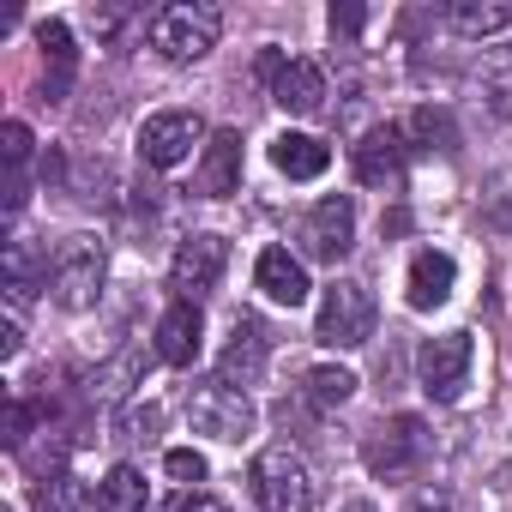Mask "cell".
I'll list each match as a JSON object with an SVG mask.
<instances>
[{
  "mask_svg": "<svg viewBox=\"0 0 512 512\" xmlns=\"http://www.w3.org/2000/svg\"><path fill=\"white\" fill-rule=\"evenodd\" d=\"M139 386H145V350H121V356H115V362H103V368H97V380H91V392H97V398H109V404H127Z\"/></svg>",
  "mask_w": 512,
  "mask_h": 512,
  "instance_id": "44dd1931",
  "label": "cell"
},
{
  "mask_svg": "<svg viewBox=\"0 0 512 512\" xmlns=\"http://www.w3.org/2000/svg\"><path fill=\"white\" fill-rule=\"evenodd\" d=\"M404 163H410V145H404L398 127L362 133V145H356V175H362V187H398V181H404Z\"/></svg>",
  "mask_w": 512,
  "mask_h": 512,
  "instance_id": "4fadbf2b",
  "label": "cell"
},
{
  "mask_svg": "<svg viewBox=\"0 0 512 512\" xmlns=\"http://www.w3.org/2000/svg\"><path fill=\"white\" fill-rule=\"evenodd\" d=\"M253 500L266 512H314V470L296 446H266L253 458Z\"/></svg>",
  "mask_w": 512,
  "mask_h": 512,
  "instance_id": "3957f363",
  "label": "cell"
},
{
  "mask_svg": "<svg viewBox=\"0 0 512 512\" xmlns=\"http://www.w3.org/2000/svg\"><path fill=\"white\" fill-rule=\"evenodd\" d=\"M223 266H229V241L223 235H187L175 247V260H169V290L181 302H199L223 284Z\"/></svg>",
  "mask_w": 512,
  "mask_h": 512,
  "instance_id": "ba28073f",
  "label": "cell"
},
{
  "mask_svg": "<svg viewBox=\"0 0 512 512\" xmlns=\"http://www.w3.org/2000/svg\"><path fill=\"white\" fill-rule=\"evenodd\" d=\"M121 31H127V13H121V7H97V37H109V43H115Z\"/></svg>",
  "mask_w": 512,
  "mask_h": 512,
  "instance_id": "d6a6232c",
  "label": "cell"
},
{
  "mask_svg": "<svg viewBox=\"0 0 512 512\" xmlns=\"http://www.w3.org/2000/svg\"><path fill=\"white\" fill-rule=\"evenodd\" d=\"M410 512H452V500H446L440 488H422V494L410 500Z\"/></svg>",
  "mask_w": 512,
  "mask_h": 512,
  "instance_id": "e575fe53",
  "label": "cell"
},
{
  "mask_svg": "<svg viewBox=\"0 0 512 512\" xmlns=\"http://www.w3.org/2000/svg\"><path fill=\"white\" fill-rule=\"evenodd\" d=\"M19 350H25V332H19V314H7V326H0V356L13 362Z\"/></svg>",
  "mask_w": 512,
  "mask_h": 512,
  "instance_id": "836d02e7",
  "label": "cell"
},
{
  "mask_svg": "<svg viewBox=\"0 0 512 512\" xmlns=\"http://www.w3.org/2000/svg\"><path fill=\"white\" fill-rule=\"evenodd\" d=\"M302 247H308V260L338 266L344 253L356 247V205H350L344 193H326V199L302 217Z\"/></svg>",
  "mask_w": 512,
  "mask_h": 512,
  "instance_id": "30bf717a",
  "label": "cell"
},
{
  "mask_svg": "<svg viewBox=\"0 0 512 512\" xmlns=\"http://www.w3.org/2000/svg\"><path fill=\"white\" fill-rule=\"evenodd\" d=\"M115 434H121V440H157V434H163V404H151V398H133V404H121V416H115Z\"/></svg>",
  "mask_w": 512,
  "mask_h": 512,
  "instance_id": "484cf974",
  "label": "cell"
},
{
  "mask_svg": "<svg viewBox=\"0 0 512 512\" xmlns=\"http://www.w3.org/2000/svg\"><path fill=\"white\" fill-rule=\"evenodd\" d=\"M272 163H278V175H290V181H320V175L332 169V145L314 139V133H278V139H272Z\"/></svg>",
  "mask_w": 512,
  "mask_h": 512,
  "instance_id": "d6986e66",
  "label": "cell"
},
{
  "mask_svg": "<svg viewBox=\"0 0 512 512\" xmlns=\"http://www.w3.org/2000/svg\"><path fill=\"white\" fill-rule=\"evenodd\" d=\"M103 278H109V253H103V241H97V235H67L61 253H55V266H49L55 302H61L67 314H85V308H97Z\"/></svg>",
  "mask_w": 512,
  "mask_h": 512,
  "instance_id": "6da1fadb",
  "label": "cell"
},
{
  "mask_svg": "<svg viewBox=\"0 0 512 512\" xmlns=\"http://www.w3.org/2000/svg\"><path fill=\"white\" fill-rule=\"evenodd\" d=\"M205 350V320H199V302H175L163 320H157V362L169 368H193Z\"/></svg>",
  "mask_w": 512,
  "mask_h": 512,
  "instance_id": "9a60e30c",
  "label": "cell"
},
{
  "mask_svg": "<svg viewBox=\"0 0 512 512\" xmlns=\"http://www.w3.org/2000/svg\"><path fill=\"white\" fill-rule=\"evenodd\" d=\"M193 187H199L205 199H229V193L241 187V133H235V127H217V133L205 139V157H199Z\"/></svg>",
  "mask_w": 512,
  "mask_h": 512,
  "instance_id": "5bb4252c",
  "label": "cell"
},
{
  "mask_svg": "<svg viewBox=\"0 0 512 512\" xmlns=\"http://www.w3.org/2000/svg\"><path fill=\"white\" fill-rule=\"evenodd\" d=\"M163 470H169L175 482H187V488L211 476V464H205V452H193V446H169V452H163Z\"/></svg>",
  "mask_w": 512,
  "mask_h": 512,
  "instance_id": "f1b7e54d",
  "label": "cell"
},
{
  "mask_svg": "<svg viewBox=\"0 0 512 512\" xmlns=\"http://www.w3.org/2000/svg\"><path fill=\"white\" fill-rule=\"evenodd\" d=\"M482 85H488L494 109H500V115H512V49H494V55L482 61Z\"/></svg>",
  "mask_w": 512,
  "mask_h": 512,
  "instance_id": "83f0119b",
  "label": "cell"
},
{
  "mask_svg": "<svg viewBox=\"0 0 512 512\" xmlns=\"http://www.w3.org/2000/svg\"><path fill=\"white\" fill-rule=\"evenodd\" d=\"M169 512H229V506L211 500V494H193V500H181V506H169Z\"/></svg>",
  "mask_w": 512,
  "mask_h": 512,
  "instance_id": "d590c367",
  "label": "cell"
},
{
  "mask_svg": "<svg viewBox=\"0 0 512 512\" xmlns=\"http://www.w3.org/2000/svg\"><path fill=\"white\" fill-rule=\"evenodd\" d=\"M253 284H260L266 302H278V308H302L308 302V272H302V260L290 247H266L260 260H253Z\"/></svg>",
  "mask_w": 512,
  "mask_h": 512,
  "instance_id": "e0dca14e",
  "label": "cell"
},
{
  "mask_svg": "<svg viewBox=\"0 0 512 512\" xmlns=\"http://www.w3.org/2000/svg\"><path fill=\"white\" fill-rule=\"evenodd\" d=\"M266 356H272V338H266V326L253 320V314H235V326H229V344H223V362H217V374L235 386H253L266 374Z\"/></svg>",
  "mask_w": 512,
  "mask_h": 512,
  "instance_id": "8fae6325",
  "label": "cell"
},
{
  "mask_svg": "<svg viewBox=\"0 0 512 512\" xmlns=\"http://www.w3.org/2000/svg\"><path fill=\"white\" fill-rule=\"evenodd\" d=\"M217 31H223V13L217 7H163L151 19V49L175 67H193L217 49Z\"/></svg>",
  "mask_w": 512,
  "mask_h": 512,
  "instance_id": "277c9868",
  "label": "cell"
},
{
  "mask_svg": "<svg viewBox=\"0 0 512 512\" xmlns=\"http://www.w3.org/2000/svg\"><path fill=\"white\" fill-rule=\"evenodd\" d=\"M314 338H320L326 350H362V344L374 338V296H368L356 278H338V284L320 296Z\"/></svg>",
  "mask_w": 512,
  "mask_h": 512,
  "instance_id": "5b68a950",
  "label": "cell"
},
{
  "mask_svg": "<svg viewBox=\"0 0 512 512\" xmlns=\"http://www.w3.org/2000/svg\"><path fill=\"white\" fill-rule=\"evenodd\" d=\"M37 506H43V512H85V506H91V488H85L79 476H67V470H61V476H49V482H43Z\"/></svg>",
  "mask_w": 512,
  "mask_h": 512,
  "instance_id": "4316f807",
  "label": "cell"
},
{
  "mask_svg": "<svg viewBox=\"0 0 512 512\" xmlns=\"http://www.w3.org/2000/svg\"><path fill=\"white\" fill-rule=\"evenodd\" d=\"M37 49H43V61H49V73H43V97H49V103H61V97L73 91V73H79L73 31H67L61 19H43V25H37Z\"/></svg>",
  "mask_w": 512,
  "mask_h": 512,
  "instance_id": "ac0fdd59",
  "label": "cell"
},
{
  "mask_svg": "<svg viewBox=\"0 0 512 512\" xmlns=\"http://www.w3.org/2000/svg\"><path fill=\"white\" fill-rule=\"evenodd\" d=\"M187 422L199 428V434H211V440H247L253 434V422H260V410H253V398L241 392V386H229L223 374L217 380H193L187 386Z\"/></svg>",
  "mask_w": 512,
  "mask_h": 512,
  "instance_id": "7a4b0ae2",
  "label": "cell"
},
{
  "mask_svg": "<svg viewBox=\"0 0 512 512\" xmlns=\"http://www.w3.org/2000/svg\"><path fill=\"white\" fill-rule=\"evenodd\" d=\"M0 151H7V163L19 169V163L31 157V127H25V121H7V127H0Z\"/></svg>",
  "mask_w": 512,
  "mask_h": 512,
  "instance_id": "f546056e",
  "label": "cell"
},
{
  "mask_svg": "<svg viewBox=\"0 0 512 512\" xmlns=\"http://www.w3.org/2000/svg\"><path fill=\"white\" fill-rule=\"evenodd\" d=\"M470 362H476V344H470V332H440V338H428V344L416 350L422 392H428L434 404H452V398H464V386H470Z\"/></svg>",
  "mask_w": 512,
  "mask_h": 512,
  "instance_id": "8992f818",
  "label": "cell"
},
{
  "mask_svg": "<svg viewBox=\"0 0 512 512\" xmlns=\"http://www.w3.org/2000/svg\"><path fill=\"white\" fill-rule=\"evenodd\" d=\"M494 482H500V488H506V494H512V458H506V464H500V470H494Z\"/></svg>",
  "mask_w": 512,
  "mask_h": 512,
  "instance_id": "8d00e7d4",
  "label": "cell"
},
{
  "mask_svg": "<svg viewBox=\"0 0 512 512\" xmlns=\"http://www.w3.org/2000/svg\"><path fill=\"white\" fill-rule=\"evenodd\" d=\"M422 151H458V121L446 115V109H434V103H422L416 115H410V127H404Z\"/></svg>",
  "mask_w": 512,
  "mask_h": 512,
  "instance_id": "cb8c5ba5",
  "label": "cell"
},
{
  "mask_svg": "<svg viewBox=\"0 0 512 512\" xmlns=\"http://www.w3.org/2000/svg\"><path fill=\"white\" fill-rule=\"evenodd\" d=\"M25 440H31V404H19V398H13V404H7V446H13V452H25Z\"/></svg>",
  "mask_w": 512,
  "mask_h": 512,
  "instance_id": "4dcf8cb0",
  "label": "cell"
},
{
  "mask_svg": "<svg viewBox=\"0 0 512 512\" xmlns=\"http://www.w3.org/2000/svg\"><path fill=\"white\" fill-rule=\"evenodd\" d=\"M31 290H37V253L25 241H7V302H13V314L31 302Z\"/></svg>",
  "mask_w": 512,
  "mask_h": 512,
  "instance_id": "d4e9b609",
  "label": "cell"
},
{
  "mask_svg": "<svg viewBox=\"0 0 512 512\" xmlns=\"http://www.w3.org/2000/svg\"><path fill=\"white\" fill-rule=\"evenodd\" d=\"M205 139H211V133H205L199 115H187V109H163V115H151V121L139 127V157H145L151 169H175V163H187L193 145H205Z\"/></svg>",
  "mask_w": 512,
  "mask_h": 512,
  "instance_id": "9c48e42d",
  "label": "cell"
},
{
  "mask_svg": "<svg viewBox=\"0 0 512 512\" xmlns=\"http://www.w3.org/2000/svg\"><path fill=\"white\" fill-rule=\"evenodd\" d=\"M368 25V13L356 7V0H344V7H332V37H356Z\"/></svg>",
  "mask_w": 512,
  "mask_h": 512,
  "instance_id": "1f68e13d",
  "label": "cell"
},
{
  "mask_svg": "<svg viewBox=\"0 0 512 512\" xmlns=\"http://www.w3.org/2000/svg\"><path fill=\"white\" fill-rule=\"evenodd\" d=\"M344 512H380V506H368V500H350V506H344Z\"/></svg>",
  "mask_w": 512,
  "mask_h": 512,
  "instance_id": "74e56055",
  "label": "cell"
},
{
  "mask_svg": "<svg viewBox=\"0 0 512 512\" xmlns=\"http://www.w3.org/2000/svg\"><path fill=\"white\" fill-rule=\"evenodd\" d=\"M97 512H145V476L133 464H115L97 482Z\"/></svg>",
  "mask_w": 512,
  "mask_h": 512,
  "instance_id": "7402d4cb",
  "label": "cell"
},
{
  "mask_svg": "<svg viewBox=\"0 0 512 512\" xmlns=\"http://www.w3.org/2000/svg\"><path fill=\"white\" fill-rule=\"evenodd\" d=\"M362 458H368V470H374V476L404 482V476H416V470H422V458H428V428H422L416 416H392V422H380V428L368 434Z\"/></svg>",
  "mask_w": 512,
  "mask_h": 512,
  "instance_id": "52a82bcc",
  "label": "cell"
},
{
  "mask_svg": "<svg viewBox=\"0 0 512 512\" xmlns=\"http://www.w3.org/2000/svg\"><path fill=\"white\" fill-rule=\"evenodd\" d=\"M272 103H278L284 115H320V109H326V73H320V61L290 55L284 73L272 79Z\"/></svg>",
  "mask_w": 512,
  "mask_h": 512,
  "instance_id": "2e32d148",
  "label": "cell"
},
{
  "mask_svg": "<svg viewBox=\"0 0 512 512\" xmlns=\"http://www.w3.org/2000/svg\"><path fill=\"white\" fill-rule=\"evenodd\" d=\"M452 284H458V260L446 247H422L410 260V278H404V296L416 314H434L440 302H452Z\"/></svg>",
  "mask_w": 512,
  "mask_h": 512,
  "instance_id": "7c38bea8",
  "label": "cell"
},
{
  "mask_svg": "<svg viewBox=\"0 0 512 512\" xmlns=\"http://www.w3.org/2000/svg\"><path fill=\"white\" fill-rule=\"evenodd\" d=\"M302 392H308V404L314 410H344L350 398H356V374L350 368H308V380H302Z\"/></svg>",
  "mask_w": 512,
  "mask_h": 512,
  "instance_id": "603a6c76",
  "label": "cell"
},
{
  "mask_svg": "<svg viewBox=\"0 0 512 512\" xmlns=\"http://www.w3.org/2000/svg\"><path fill=\"white\" fill-rule=\"evenodd\" d=\"M446 25H452L458 37L512 31V0H452V7H446Z\"/></svg>",
  "mask_w": 512,
  "mask_h": 512,
  "instance_id": "ffe728a7",
  "label": "cell"
}]
</instances>
